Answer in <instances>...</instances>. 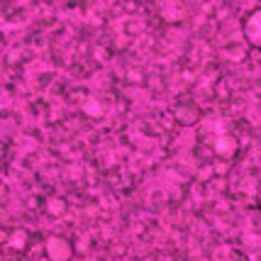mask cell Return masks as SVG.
<instances>
[{
    "label": "cell",
    "instance_id": "cell-1",
    "mask_svg": "<svg viewBox=\"0 0 261 261\" xmlns=\"http://www.w3.org/2000/svg\"><path fill=\"white\" fill-rule=\"evenodd\" d=\"M44 254L49 261H71V256H73V244H71L66 237L54 234V237H49L44 242Z\"/></svg>",
    "mask_w": 261,
    "mask_h": 261
},
{
    "label": "cell",
    "instance_id": "cell-2",
    "mask_svg": "<svg viewBox=\"0 0 261 261\" xmlns=\"http://www.w3.org/2000/svg\"><path fill=\"white\" fill-rule=\"evenodd\" d=\"M244 34H247L249 44L261 49V10L251 12L249 17H247V22H244Z\"/></svg>",
    "mask_w": 261,
    "mask_h": 261
},
{
    "label": "cell",
    "instance_id": "cell-3",
    "mask_svg": "<svg viewBox=\"0 0 261 261\" xmlns=\"http://www.w3.org/2000/svg\"><path fill=\"white\" fill-rule=\"evenodd\" d=\"M176 117H178V122H183V125H193V122H198V117H200V110L195 105H191V102H183V105L176 108Z\"/></svg>",
    "mask_w": 261,
    "mask_h": 261
},
{
    "label": "cell",
    "instance_id": "cell-4",
    "mask_svg": "<svg viewBox=\"0 0 261 261\" xmlns=\"http://www.w3.org/2000/svg\"><path fill=\"white\" fill-rule=\"evenodd\" d=\"M149 261H171V259H149Z\"/></svg>",
    "mask_w": 261,
    "mask_h": 261
},
{
    "label": "cell",
    "instance_id": "cell-5",
    "mask_svg": "<svg viewBox=\"0 0 261 261\" xmlns=\"http://www.w3.org/2000/svg\"><path fill=\"white\" fill-rule=\"evenodd\" d=\"M83 261H98V259H93V256H88V259H83Z\"/></svg>",
    "mask_w": 261,
    "mask_h": 261
},
{
    "label": "cell",
    "instance_id": "cell-6",
    "mask_svg": "<svg viewBox=\"0 0 261 261\" xmlns=\"http://www.w3.org/2000/svg\"><path fill=\"white\" fill-rule=\"evenodd\" d=\"M259 205H261V193H259Z\"/></svg>",
    "mask_w": 261,
    "mask_h": 261
}]
</instances>
